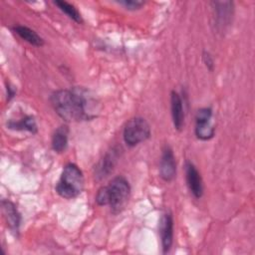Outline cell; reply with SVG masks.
<instances>
[{
    "label": "cell",
    "mask_w": 255,
    "mask_h": 255,
    "mask_svg": "<svg viewBox=\"0 0 255 255\" xmlns=\"http://www.w3.org/2000/svg\"><path fill=\"white\" fill-rule=\"evenodd\" d=\"M50 101L58 116L66 122H81L97 117L96 101L83 88L58 90L51 95Z\"/></svg>",
    "instance_id": "obj_1"
},
{
    "label": "cell",
    "mask_w": 255,
    "mask_h": 255,
    "mask_svg": "<svg viewBox=\"0 0 255 255\" xmlns=\"http://www.w3.org/2000/svg\"><path fill=\"white\" fill-rule=\"evenodd\" d=\"M130 193L128 181L124 176L114 177L108 185L102 186L96 194V202L103 205H110L113 212L118 213L127 203Z\"/></svg>",
    "instance_id": "obj_2"
},
{
    "label": "cell",
    "mask_w": 255,
    "mask_h": 255,
    "mask_svg": "<svg viewBox=\"0 0 255 255\" xmlns=\"http://www.w3.org/2000/svg\"><path fill=\"white\" fill-rule=\"evenodd\" d=\"M84 175L82 170L74 163L65 165L60 179L56 185L57 193L66 199L77 197L84 188Z\"/></svg>",
    "instance_id": "obj_3"
},
{
    "label": "cell",
    "mask_w": 255,
    "mask_h": 255,
    "mask_svg": "<svg viewBox=\"0 0 255 255\" xmlns=\"http://www.w3.org/2000/svg\"><path fill=\"white\" fill-rule=\"evenodd\" d=\"M150 136V127L145 119H130L124 128V140L128 146H135Z\"/></svg>",
    "instance_id": "obj_4"
},
{
    "label": "cell",
    "mask_w": 255,
    "mask_h": 255,
    "mask_svg": "<svg viewBox=\"0 0 255 255\" xmlns=\"http://www.w3.org/2000/svg\"><path fill=\"white\" fill-rule=\"evenodd\" d=\"M212 110L210 108H201L195 116V134L199 139L207 140L214 136L215 128L211 125Z\"/></svg>",
    "instance_id": "obj_5"
},
{
    "label": "cell",
    "mask_w": 255,
    "mask_h": 255,
    "mask_svg": "<svg viewBox=\"0 0 255 255\" xmlns=\"http://www.w3.org/2000/svg\"><path fill=\"white\" fill-rule=\"evenodd\" d=\"M159 174H160V177L166 182L173 180L176 174L175 158H174L172 149L168 145H165L162 148V153H161V158L159 163Z\"/></svg>",
    "instance_id": "obj_6"
},
{
    "label": "cell",
    "mask_w": 255,
    "mask_h": 255,
    "mask_svg": "<svg viewBox=\"0 0 255 255\" xmlns=\"http://www.w3.org/2000/svg\"><path fill=\"white\" fill-rule=\"evenodd\" d=\"M213 6L216 26L219 29H224L226 26L230 24L233 15V2L230 1H215L211 2Z\"/></svg>",
    "instance_id": "obj_7"
},
{
    "label": "cell",
    "mask_w": 255,
    "mask_h": 255,
    "mask_svg": "<svg viewBox=\"0 0 255 255\" xmlns=\"http://www.w3.org/2000/svg\"><path fill=\"white\" fill-rule=\"evenodd\" d=\"M185 177L190 192L195 198H200L203 194L202 178L195 165L190 161L185 162Z\"/></svg>",
    "instance_id": "obj_8"
},
{
    "label": "cell",
    "mask_w": 255,
    "mask_h": 255,
    "mask_svg": "<svg viewBox=\"0 0 255 255\" xmlns=\"http://www.w3.org/2000/svg\"><path fill=\"white\" fill-rule=\"evenodd\" d=\"M160 237H161V245L162 252L167 253L173 242V219L171 213L163 214L160 221Z\"/></svg>",
    "instance_id": "obj_9"
},
{
    "label": "cell",
    "mask_w": 255,
    "mask_h": 255,
    "mask_svg": "<svg viewBox=\"0 0 255 255\" xmlns=\"http://www.w3.org/2000/svg\"><path fill=\"white\" fill-rule=\"evenodd\" d=\"M118 157H119V149H117L116 147L112 148V150H110L96 166L95 176L98 179H103L107 177L113 171L117 163Z\"/></svg>",
    "instance_id": "obj_10"
},
{
    "label": "cell",
    "mask_w": 255,
    "mask_h": 255,
    "mask_svg": "<svg viewBox=\"0 0 255 255\" xmlns=\"http://www.w3.org/2000/svg\"><path fill=\"white\" fill-rule=\"evenodd\" d=\"M170 109L174 128L181 130L184 126V110L182 106V100L179 94L175 91H172L170 95Z\"/></svg>",
    "instance_id": "obj_11"
},
{
    "label": "cell",
    "mask_w": 255,
    "mask_h": 255,
    "mask_svg": "<svg viewBox=\"0 0 255 255\" xmlns=\"http://www.w3.org/2000/svg\"><path fill=\"white\" fill-rule=\"evenodd\" d=\"M2 210L4 217L6 219V222L9 226V228L13 232H18L19 226H20V221H21V216L20 213L18 212L16 206L9 200H3L2 201Z\"/></svg>",
    "instance_id": "obj_12"
},
{
    "label": "cell",
    "mask_w": 255,
    "mask_h": 255,
    "mask_svg": "<svg viewBox=\"0 0 255 255\" xmlns=\"http://www.w3.org/2000/svg\"><path fill=\"white\" fill-rule=\"evenodd\" d=\"M12 30L14 31V33H16L22 40L26 41L27 43L36 46V47H41L44 45V40L42 39V37H40L34 30L26 27V26H22V25H18L12 28Z\"/></svg>",
    "instance_id": "obj_13"
},
{
    "label": "cell",
    "mask_w": 255,
    "mask_h": 255,
    "mask_svg": "<svg viewBox=\"0 0 255 255\" xmlns=\"http://www.w3.org/2000/svg\"><path fill=\"white\" fill-rule=\"evenodd\" d=\"M69 128L67 126L59 127L52 136V147L57 152H63L68 144Z\"/></svg>",
    "instance_id": "obj_14"
},
{
    "label": "cell",
    "mask_w": 255,
    "mask_h": 255,
    "mask_svg": "<svg viewBox=\"0 0 255 255\" xmlns=\"http://www.w3.org/2000/svg\"><path fill=\"white\" fill-rule=\"evenodd\" d=\"M8 127L17 130H28L32 133L37 132V125L35 119L31 116H27L21 119L19 122H10L8 124Z\"/></svg>",
    "instance_id": "obj_15"
},
{
    "label": "cell",
    "mask_w": 255,
    "mask_h": 255,
    "mask_svg": "<svg viewBox=\"0 0 255 255\" xmlns=\"http://www.w3.org/2000/svg\"><path fill=\"white\" fill-rule=\"evenodd\" d=\"M54 4L57 5L61 11H63L69 18H71L75 22H77V23L83 22L81 14L79 13V11L76 9V7L74 5H72L66 1H61V0L55 1Z\"/></svg>",
    "instance_id": "obj_16"
},
{
    "label": "cell",
    "mask_w": 255,
    "mask_h": 255,
    "mask_svg": "<svg viewBox=\"0 0 255 255\" xmlns=\"http://www.w3.org/2000/svg\"><path fill=\"white\" fill-rule=\"evenodd\" d=\"M119 3L128 10H137L144 5V2L139 0H124V1H120Z\"/></svg>",
    "instance_id": "obj_17"
},
{
    "label": "cell",
    "mask_w": 255,
    "mask_h": 255,
    "mask_svg": "<svg viewBox=\"0 0 255 255\" xmlns=\"http://www.w3.org/2000/svg\"><path fill=\"white\" fill-rule=\"evenodd\" d=\"M202 59H203V62L205 64V66L209 69V70H212L213 69V59L212 57L210 56V54L208 52H203L202 54Z\"/></svg>",
    "instance_id": "obj_18"
}]
</instances>
